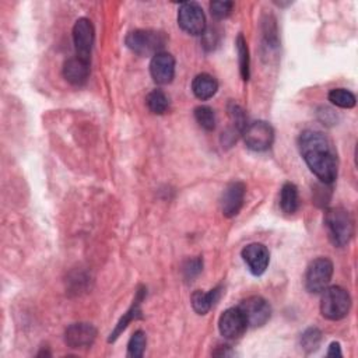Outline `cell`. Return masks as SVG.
<instances>
[{"label":"cell","mask_w":358,"mask_h":358,"mask_svg":"<svg viewBox=\"0 0 358 358\" xmlns=\"http://www.w3.org/2000/svg\"><path fill=\"white\" fill-rule=\"evenodd\" d=\"M147 345V337L143 330H137L129 340L127 344V357L131 358H141Z\"/></svg>","instance_id":"cb8c5ba5"},{"label":"cell","mask_w":358,"mask_h":358,"mask_svg":"<svg viewBox=\"0 0 358 358\" xmlns=\"http://www.w3.org/2000/svg\"><path fill=\"white\" fill-rule=\"evenodd\" d=\"M220 294H221V287H217L208 292H203L199 289L194 291L190 298L194 312L197 315H206L213 308V305L218 301Z\"/></svg>","instance_id":"ac0fdd59"},{"label":"cell","mask_w":358,"mask_h":358,"mask_svg":"<svg viewBox=\"0 0 358 358\" xmlns=\"http://www.w3.org/2000/svg\"><path fill=\"white\" fill-rule=\"evenodd\" d=\"M150 73L152 80L159 85L172 83L175 77V59L168 52H159L151 57Z\"/></svg>","instance_id":"4fadbf2b"},{"label":"cell","mask_w":358,"mask_h":358,"mask_svg":"<svg viewBox=\"0 0 358 358\" xmlns=\"http://www.w3.org/2000/svg\"><path fill=\"white\" fill-rule=\"evenodd\" d=\"M322 341V331L316 327H309L301 336V345L306 352L315 351Z\"/></svg>","instance_id":"d4e9b609"},{"label":"cell","mask_w":358,"mask_h":358,"mask_svg":"<svg viewBox=\"0 0 358 358\" xmlns=\"http://www.w3.org/2000/svg\"><path fill=\"white\" fill-rule=\"evenodd\" d=\"M144 296H145V288H138L137 289V292H136V296H134V299H133V303H131V306L127 309V312L126 313H123V316L120 317V320L117 322V324H116V327L113 329V331L110 333V336H109V338H108V341L109 343H112V341H115L120 334H122V331L129 326V323L130 322H133V320H136V319H140L141 317V302H143V299H144Z\"/></svg>","instance_id":"2e32d148"},{"label":"cell","mask_w":358,"mask_h":358,"mask_svg":"<svg viewBox=\"0 0 358 358\" xmlns=\"http://www.w3.org/2000/svg\"><path fill=\"white\" fill-rule=\"evenodd\" d=\"M324 227L334 246H345L354 235V220L343 207H331L324 213Z\"/></svg>","instance_id":"7a4b0ae2"},{"label":"cell","mask_w":358,"mask_h":358,"mask_svg":"<svg viewBox=\"0 0 358 358\" xmlns=\"http://www.w3.org/2000/svg\"><path fill=\"white\" fill-rule=\"evenodd\" d=\"M217 90H218L217 80L213 76L207 74V73L197 74L192 81L193 94H194L196 98H199L201 101L213 98L215 95Z\"/></svg>","instance_id":"e0dca14e"},{"label":"cell","mask_w":358,"mask_h":358,"mask_svg":"<svg viewBox=\"0 0 358 358\" xmlns=\"http://www.w3.org/2000/svg\"><path fill=\"white\" fill-rule=\"evenodd\" d=\"M351 309V296L347 289L333 285L322 291L320 313L329 320H340L348 315Z\"/></svg>","instance_id":"277c9868"},{"label":"cell","mask_w":358,"mask_h":358,"mask_svg":"<svg viewBox=\"0 0 358 358\" xmlns=\"http://www.w3.org/2000/svg\"><path fill=\"white\" fill-rule=\"evenodd\" d=\"M232 8H234L232 1L218 0V1H211L210 3V13L215 20L227 18L232 13Z\"/></svg>","instance_id":"484cf974"},{"label":"cell","mask_w":358,"mask_h":358,"mask_svg":"<svg viewBox=\"0 0 358 358\" xmlns=\"http://www.w3.org/2000/svg\"><path fill=\"white\" fill-rule=\"evenodd\" d=\"M194 119L199 123V126L207 131H211L215 129V113L210 106L200 105L194 109Z\"/></svg>","instance_id":"603a6c76"},{"label":"cell","mask_w":358,"mask_h":358,"mask_svg":"<svg viewBox=\"0 0 358 358\" xmlns=\"http://www.w3.org/2000/svg\"><path fill=\"white\" fill-rule=\"evenodd\" d=\"M145 103H147L148 109L152 113H155V115H162L169 108V99H168L166 94L164 91H161V90H152L147 95Z\"/></svg>","instance_id":"44dd1931"},{"label":"cell","mask_w":358,"mask_h":358,"mask_svg":"<svg viewBox=\"0 0 358 358\" xmlns=\"http://www.w3.org/2000/svg\"><path fill=\"white\" fill-rule=\"evenodd\" d=\"M96 338V329L91 323H73L64 331V341L70 348H88Z\"/></svg>","instance_id":"7c38bea8"},{"label":"cell","mask_w":358,"mask_h":358,"mask_svg":"<svg viewBox=\"0 0 358 358\" xmlns=\"http://www.w3.org/2000/svg\"><path fill=\"white\" fill-rule=\"evenodd\" d=\"M341 348H340V344L333 341L330 345H329V351H327V357H341Z\"/></svg>","instance_id":"83f0119b"},{"label":"cell","mask_w":358,"mask_h":358,"mask_svg":"<svg viewBox=\"0 0 358 358\" xmlns=\"http://www.w3.org/2000/svg\"><path fill=\"white\" fill-rule=\"evenodd\" d=\"M280 207L285 214H294L299 207L298 187L294 183H284L280 192Z\"/></svg>","instance_id":"d6986e66"},{"label":"cell","mask_w":358,"mask_h":358,"mask_svg":"<svg viewBox=\"0 0 358 358\" xmlns=\"http://www.w3.org/2000/svg\"><path fill=\"white\" fill-rule=\"evenodd\" d=\"M245 193H246V186L241 180H235L227 185L220 199L221 211L225 217L228 218L235 217L241 211L243 206Z\"/></svg>","instance_id":"8fae6325"},{"label":"cell","mask_w":358,"mask_h":358,"mask_svg":"<svg viewBox=\"0 0 358 358\" xmlns=\"http://www.w3.org/2000/svg\"><path fill=\"white\" fill-rule=\"evenodd\" d=\"M63 77L67 83L76 87H81L87 83L90 76V62L78 56L67 59L63 64Z\"/></svg>","instance_id":"9a60e30c"},{"label":"cell","mask_w":358,"mask_h":358,"mask_svg":"<svg viewBox=\"0 0 358 358\" xmlns=\"http://www.w3.org/2000/svg\"><path fill=\"white\" fill-rule=\"evenodd\" d=\"M94 38L95 31L92 22L88 18H78L73 27V42L78 57L90 62Z\"/></svg>","instance_id":"9c48e42d"},{"label":"cell","mask_w":358,"mask_h":358,"mask_svg":"<svg viewBox=\"0 0 358 358\" xmlns=\"http://www.w3.org/2000/svg\"><path fill=\"white\" fill-rule=\"evenodd\" d=\"M236 45V52H238V62H239V71L242 80H249L250 76V57H249V48L246 43V39L242 34L236 36L235 41Z\"/></svg>","instance_id":"ffe728a7"},{"label":"cell","mask_w":358,"mask_h":358,"mask_svg":"<svg viewBox=\"0 0 358 358\" xmlns=\"http://www.w3.org/2000/svg\"><path fill=\"white\" fill-rule=\"evenodd\" d=\"M213 355H217V357H228V355H232V351L229 350L228 345H220L218 350L213 352Z\"/></svg>","instance_id":"f1b7e54d"},{"label":"cell","mask_w":358,"mask_h":358,"mask_svg":"<svg viewBox=\"0 0 358 358\" xmlns=\"http://www.w3.org/2000/svg\"><path fill=\"white\" fill-rule=\"evenodd\" d=\"M246 329L248 323L238 306L224 310L218 319V330L221 336L228 340L239 338Z\"/></svg>","instance_id":"30bf717a"},{"label":"cell","mask_w":358,"mask_h":358,"mask_svg":"<svg viewBox=\"0 0 358 358\" xmlns=\"http://www.w3.org/2000/svg\"><path fill=\"white\" fill-rule=\"evenodd\" d=\"M238 308L245 316L248 327H260L266 324L271 316L270 303L259 295L248 296L238 305Z\"/></svg>","instance_id":"52a82bcc"},{"label":"cell","mask_w":358,"mask_h":358,"mask_svg":"<svg viewBox=\"0 0 358 358\" xmlns=\"http://www.w3.org/2000/svg\"><path fill=\"white\" fill-rule=\"evenodd\" d=\"M126 46L138 56H154L162 52L168 36L157 29H134L126 35Z\"/></svg>","instance_id":"3957f363"},{"label":"cell","mask_w":358,"mask_h":358,"mask_svg":"<svg viewBox=\"0 0 358 358\" xmlns=\"http://www.w3.org/2000/svg\"><path fill=\"white\" fill-rule=\"evenodd\" d=\"M333 275V263L327 257L312 260L305 273V288L310 294L322 292L330 282Z\"/></svg>","instance_id":"5b68a950"},{"label":"cell","mask_w":358,"mask_h":358,"mask_svg":"<svg viewBox=\"0 0 358 358\" xmlns=\"http://www.w3.org/2000/svg\"><path fill=\"white\" fill-rule=\"evenodd\" d=\"M299 152L313 175L323 183H333L337 178L338 157L331 140L322 131L303 130L298 138Z\"/></svg>","instance_id":"6da1fadb"},{"label":"cell","mask_w":358,"mask_h":358,"mask_svg":"<svg viewBox=\"0 0 358 358\" xmlns=\"http://www.w3.org/2000/svg\"><path fill=\"white\" fill-rule=\"evenodd\" d=\"M329 101L338 108L351 109L355 106L357 98L351 91H348L345 88H333L329 92Z\"/></svg>","instance_id":"7402d4cb"},{"label":"cell","mask_w":358,"mask_h":358,"mask_svg":"<svg viewBox=\"0 0 358 358\" xmlns=\"http://www.w3.org/2000/svg\"><path fill=\"white\" fill-rule=\"evenodd\" d=\"M242 259L253 275H262L270 262L268 249L263 243H249L242 249Z\"/></svg>","instance_id":"5bb4252c"},{"label":"cell","mask_w":358,"mask_h":358,"mask_svg":"<svg viewBox=\"0 0 358 358\" xmlns=\"http://www.w3.org/2000/svg\"><path fill=\"white\" fill-rule=\"evenodd\" d=\"M242 134L246 147L256 152L268 150L274 141V130L271 124L264 120L249 123Z\"/></svg>","instance_id":"8992f818"},{"label":"cell","mask_w":358,"mask_h":358,"mask_svg":"<svg viewBox=\"0 0 358 358\" xmlns=\"http://www.w3.org/2000/svg\"><path fill=\"white\" fill-rule=\"evenodd\" d=\"M203 270V259L201 257H194L190 259L185 263L183 266V275L186 280H193L197 277Z\"/></svg>","instance_id":"4316f807"},{"label":"cell","mask_w":358,"mask_h":358,"mask_svg":"<svg viewBox=\"0 0 358 358\" xmlns=\"http://www.w3.org/2000/svg\"><path fill=\"white\" fill-rule=\"evenodd\" d=\"M179 27L190 35H203L206 31V15L194 1H185L178 10Z\"/></svg>","instance_id":"ba28073f"}]
</instances>
